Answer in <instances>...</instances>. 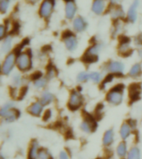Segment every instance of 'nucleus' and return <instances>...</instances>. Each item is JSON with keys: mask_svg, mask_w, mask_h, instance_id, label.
Returning <instances> with one entry per match:
<instances>
[{"mask_svg": "<svg viewBox=\"0 0 142 159\" xmlns=\"http://www.w3.org/2000/svg\"><path fill=\"white\" fill-rule=\"evenodd\" d=\"M124 70V64L121 61H111L107 65V71L113 74H122Z\"/></svg>", "mask_w": 142, "mask_h": 159, "instance_id": "8", "label": "nucleus"}, {"mask_svg": "<svg viewBox=\"0 0 142 159\" xmlns=\"http://www.w3.org/2000/svg\"><path fill=\"white\" fill-rule=\"evenodd\" d=\"M127 152V145L125 142H121L120 143V144L118 145L116 148V152L117 155L120 157H123L126 155Z\"/></svg>", "mask_w": 142, "mask_h": 159, "instance_id": "21", "label": "nucleus"}, {"mask_svg": "<svg viewBox=\"0 0 142 159\" xmlns=\"http://www.w3.org/2000/svg\"><path fill=\"white\" fill-rule=\"evenodd\" d=\"M83 103V98L81 93L78 91H73L70 95L69 101H68V106L71 109L76 110L79 109L82 106Z\"/></svg>", "mask_w": 142, "mask_h": 159, "instance_id": "6", "label": "nucleus"}, {"mask_svg": "<svg viewBox=\"0 0 142 159\" xmlns=\"http://www.w3.org/2000/svg\"><path fill=\"white\" fill-rule=\"evenodd\" d=\"M54 75H55L54 70L53 69L50 70L49 71H48V73H47V76L49 77V78H52V77H54Z\"/></svg>", "mask_w": 142, "mask_h": 159, "instance_id": "37", "label": "nucleus"}, {"mask_svg": "<svg viewBox=\"0 0 142 159\" xmlns=\"http://www.w3.org/2000/svg\"><path fill=\"white\" fill-rule=\"evenodd\" d=\"M38 143L37 142H33L32 143V146L30 148L29 153H28V159H37L38 158Z\"/></svg>", "mask_w": 142, "mask_h": 159, "instance_id": "18", "label": "nucleus"}, {"mask_svg": "<svg viewBox=\"0 0 142 159\" xmlns=\"http://www.w3.org/2000/svg\"><path fill=\"white\" fill-rule=\"evenodd\" d=\"M90 78L93 80L96 83H99L101 80H102V75L99 72L94 71L92 72L91 74H90Z\"/></svg>", "mask_w": 142, "mask_h": 159, "instance_id": "33", "label": "nucleus"}, {"mask_svg": "<svg viewBox=\"0 0 142 159\" xmlns=\"http://www.w3.org/2000/svg\"><path fill=\"white\" fill-rule=\"evenodd\" d=\"M60 159H69V157L67 155V153L66 152H62L61 153H60L59 156Z\"/></svg>", "mask_w": 142, "mask_h": 159, "instance_id": "35", "label": "nucleus"}, {"mask_svg": "<svg viewBox=\"0 0 142 159\" xmlns=\"http://www.w3.org/2000/svg\"><path fill=\"white\" fill-rule=\"evenodd\" d=\"M130 97L133 100H135V99H138L140 98V91L139 87H135V85H133V87L130 88Z\"/></svg>", "mask_w": 142, "mask_h": 159, "instance_id": "25", "label": "nucleus"}, {"mask_svg": "<svg viewBox=\"0 0 142 159\" xmlns=\"http://www.w3.org/2000/svg\"><path fill=\"white\" fill-rule=\"evenodd\" d=\"M54 0H44L40 6V16L44 18L49 17L54 8Z\"/></svg>", "mask_w": 142, "mask_h": 159, "instance_id": "4", "label": "nucleus"}, {"mask_svg": "<svg viewBox=\"0 0 142 159\" xmlns=\"http://www.w3.org/2000/svg\"><path fill=\"white\" fill-rule=\"evenodd\" d=\"M101 47L100 45H94L87 50V52H86V54L84 55V61L85 62L87 63H93L96 62L98 59V53L100 52Z\"/></svg>", "mask_w": 142, "mask_h": 159, "instance_id": "5", "label": "nucleus"}, {"mask_svg": "<svg viewBox=\"0 0 142 159\" xmlns=\"http://www.w3.org/2000/svg\"><path fill=\"white\" fill-rule=\"evenodd\" d=\"M46 84H47V79L44 78V77H40V78L34 80V85L37 89L43 88Z\"/></svg>", "mask_w": 142, "mask_h": 159, "instance_id": "27", "label": "nucleus"}, {"mask_svg": "<svg viewBox=\"0 0 142 159\" xmlns=\"http://www.w3.org/2000/svg\"><path fill=\"white\" fill-rule=\"evenodd\" d=\"M139 56L140 57H142V49L139 50Z\"/></svg>", "mask_w": 142, "mask_h": 159, "instance_id": "39", "label": "nucleus"}, {"mask_svg": "<svg viewBox=\"0 0 142 159\" xmlns=\"http://www.w3.org/2000/svg\"><path fill=\"white\" fill-rule=\"evenodd\" d=\"M130 132H131V127H130L129 123H124L122 124L121 128V131H120V134H121V139L125 140L130 135Z\"/></svg>", "mask_w": 142, "mask_h": 159, "instance_id": "16", "label": "nucleus"}, {"mask_svg": "<svg viewBox=\"0 0 142 159\" xmlns=\"http://www.w3.org/2000/svg\"><path fill=\"white\" fill-rule=\"evenodd\" d=\"M7 32V27L5 25L2 24L0 26V38L3 39V37H5V34Z\"/></svg>", "mask_w": 142, "mask_h": 159, "instance_id": "34", "label": "nucleus"}, {"mask_svg": "<svg viewBox=\"0 0 142 159\" xmlns=\"http://www.w3.org/2000/svg\"><path fill=\"white\" fill-rule=\"evenodd\" d=\"M22 82V78L20 75V74H14L12 77V83L14 86L17 87L21 85Z\"/></svg>", "mask_w": 142, "mask_h": 159, "instance_id": "28", "label": "nucleus"}, {"mask_svg": "<svg viewBox=\"0 0 142 159\" xmlns=\"http://www.w3.org/2000/svg\"><path fill=\"white\" fill-rule=\"evenodd\" d=\"M38 158L39 159H50L51 156H50L49 152H47V150L44 148L39 149L38 151Z\"/></svg>", "mask_w": 142, "mask_h": 159, "instance_id": "31", "label": "nucleus"}, {"mask_svg": "<svg viewBox=\"0 0 142 159\" xmlns=\"http://www.w3.org/2000/svg\"><path fill=\"white\" fill-rule=\"evenodd\" d=\"M106 8V0H94L92 5V12L97 15L103 13Z\"/></svg>", "mask_w": 142, "mask_h": 159, "instance_id": "10", "label": "nucleus"}, {"mask_svg": "<svg viewBox=\"0 0 142 159\" xmlns=\"http://www.w3.org/2000/svg\"><path fill=\"white\" fill-rule=\"evenodd\" d=\"M12 37H5V39L3 40V42L1 46V50L3 53H8L10 52V50L12 49Z\"/></svg>", "mask_w": 142, "mask_h": 159, "instance_id": "17", "label": "nucleus"}, {"mask_svg": "<svg viewBox=\"0 0 142 159\" xmlns=\"http://www.w3.org/2000/svg\"><path fill=\"white\" fill-rule=\"evenodd\" d=\"M130 49V42L127 39L124 40V41H121V45L119 47V51L122 54H125V53H128V52Z\"/></svg>", "mask_w": 142, "mask_h": 159, "instance_id": "22", "label": "nucleus"}, {"mask_svg": "<svg viewBox=\"0 0 142 159\" xmlns=\"http://www.w3.org/2000/svg\"><path fill=\"white\" fill-rule=\"evenodd\" d=\"M123 90H124V86L122 84H119L114 87L107 94V101L113 105H118L121 104L123 100Z\"/></svg>", "mask_w": 142, "mask_h": 159, "instance_id": "1", "label": "nucleus"}, {"mask_svg": "<svg viewBox=\"0 0 142 159\" xmlns=\"http://www.w3.org/2000/svg\"><path fill=\"white\" fill-rule=\"evenodd\" d=\"M16 60L17 57L15 53L12 52L7 55V57H5L4 61L2 62V73L3 75H9L12 72L15 64H16Z\"/></svg>", "mask_w": 142, "mask_h": 159, "instance_id": "3", "label": "nucleus"}, {"mask_svg": "<svg viewBox=\"0 0 142 159\" xmlns=\"http://www.w3.org/2000/svg\"><path fill=\"white\" fill-rule=\"evenodd\" d=\"M89 79H91V78H90V74H88V73H87V72L82 71L77 75V81L84 82L88 80Z\"/></svg>", "mask_w": 142, "mask_h": 159, "instance_id": "30", "label": "nucleus"}, {"mask_svg": "<svg viewBox=\"0 0 142 159\" xmlns=\"http://www.w3.org/2000/svg\"><path fill=\"white\" fill-rule=\"evenodd\" d=\"M72 27H73L75 31H77L78 32H82L87 29V22L82 17H77L73 21Z\"/></svg>", "mask_w": 142, "mask_h": 159, "instance_id": "11", "label": "nucleus"}, {"mask_svg": "<svg viewBox=\"0 0 142 159\" xmlns=\"http://www.w3.org/2000/svg\"><path fill=\"white\" fill-rule=\"evenodd\" d=\"M114 139V132L112 129H109L107 130L104 134L103 137V144L105 146H110L112 143Z\"/></svg>", "mask_w": 142, "mask_h": 159, "instance_id": "20", "label": "nucleus"}, {"mask_svg": "<svg viewBox=\"0 0 142 159\" xmlns=\"http://www.w3.org/2000/svg\"><path fill=\"white\" fill-rule=\"evenodd\" d=\"M53 94L52 93H50L48 91H44L41 95V99H40V102L42 103L43 105H47V104H51L53 101Z\"/></svg>", "mask_w": 142, "mask_h": 159, "instance_id": "19", "label": "nucleus"}, {"mask_svg": "<svg viewBox=\"0 0 142 159\" xmlns=\"http://www.w3.org/2000/svg\"><path fill=\"white\" fill-rule=\"evenodd\" d=\"M96 126H97V124H96V123L92 119H87L86 120L82 122V124H81V129L85 133L89 134V133L94 130V128Z\"/></svg>", "mask_w": 142, "mask_h": 159, "instance_id": "14", "label": "nucleus"}, {"mask_svg": "<svg viewBox=\"0 0 142 159\" xmlns=\"http://www.w3.org/2000/svg\"><path fill=\"white\" fill-rule=\"evenodd\" d=\"M9 7V0H0V11L2 13L7 12Z\"/></svg>", "mask_w": 142, "mask_h": 159, "instance_id": "29", "label": "nucleus"}, {"mask_svg": "<svg viewBox=\"0 0 142 159\" xmlns=\"http://www.w3.org/2000/svg\"><path fill=\"white\" fill-rule=\"evenodd\" d=\"M51 114H52L51 111H50V110H47V111L45 113V115H44L45 120H48V119L51 118Z\"/></svg>", "mask_w": 142, "mask_h": 159, "instance_id": "36", "label": "nucleus"}, {"mask_svg": "<svg viewBox=\"0 0 142 159\" xmlns=\"http://www.w3.org/2000/svg\"><path fill=\"white\" fill-rule=\"evenodd\" d=\"M111 17L114 19H117V18H121V17H124V12L121 7H116L112 10L111 12Z\"/></svg>", "mask_w": 142, "mask_h": 159, "instance_id": "26", "label": "nucleus"}, {"mask_svg": "<svg viewBox=\"0 0 142 159\" xmlns=\"http://www.w3.org/2000/svg\"><path fill=\"white\" fill-rule=\"evenodd\" d=\"M120 2V0H111V2L113 3V4H116L118 2Z\"/></svg>", "mask_w": 142, "mask_h": 159, "instance_id": "38", "label": "nucleus"}, {"mask_svg": "<svg viewBox=\"0 0 142 159\" xmlns=\"http://www.w3.org/2000/svg\"><path fill=\"white\" fill-rule=\"evenodd\" d=\"M65 1H66V2H72V1H73V0H65Z\"/></svg>", "mask_w": 142, "mask_h": 159, "instance_id": "40", "label": "nucleus"}, {"mask_svg": "<svg viewBox=\"0 0 142 159\" xmlns=\"http://www.w3.org/2000/svg\"><path fill=\"white\" fill-rule=\"evenodd\" d=\"M16 65L17 68L22 71H27L32 67V59L27 52L19 53L16 60Z\"/></svg>", "mask_w": 142, "mask_h": 159, "instance_id": "2", "label": "nucleus"}, {"mask_svg": "<svg viewBox=\"0 0 142 159\" xmlns=\"http://www.w3.org/2000/svg\"><path fill=\"white\" fill-rule=\"evenodd\" d=\"M77 12V6L73 1L67 2L65 6V15L67 19H72L75 17Z\"/></svg>", "mask_w": 142, "mask_h": 159, "instance_id": "12", "label": "nucleus"}, {"mask_svg": "<svg viewBox=\"0 0 142 159\" xmlns=\"http://www.w3.org/2000/svg\"><path fill=\"white\" fill-rule=\"evenodd\" d=\"M139 6V1L135 0L131 6L130 7L127 12V18L130 22H135L137 19V7Z\"/></svg>", "mask_w": 142, "mask_h": 159, "instance_id": "9", "label": "nucleus"}, {"mask_svg": "<svg viewBox=\"0 0 142 159\" xmlns=\"http://www.w3.org/2000/svg\"><path fill=\"white\" fill-rule=\"evenodd\" d=\"M140 71H141V66L136 63L134 66H132V67L130 70L129 75L131 77H137L140 74Z\"/></svg>", "mask_w": 142, "mask_h": 159, "instance_id": "24", "label": "nucleus"}, {"mask_svg": "<svg viewBox=\"0 0 142 159\" xmlns=\"http://www.w3.org/2000/svg\"><path fill=\"white\" fill-rule=\"evenodd\" d=\"M12 108H13V103H12V102H7V103H6V104L2 107L1 110H0V114H1V116H2L6 112H7L9 109H12Z\"/></svg>", "mask_w": 142, "mask_h": 159, "instance_id": "32", "label": "nucleus"}, {"mask_svg": "<svg viewBox=\"0 0 142 159\" xmlns=\"http://www.w3.org/2000/svg\"><path fill=\"white\" fill-rule=\"evenodd\" d=\"M43 109V104L41 102H35L29 107V113L34 116H39Z\"/></svg>", "mask_w": 142, "mask_h": 159, "instance_id": "15", "label": "nucleus"}, {"mask_svg": "<svg viewBox=\"0 0 142 159\" xmlns=\"http://www.w3.org/2000/svg\"><path fill=\"white\" fill-rule=\"evenodd\" d=\"M64 43L67 49L70 52H73L77 49L78 42H77V37L72 33H67L64 36Z\"/></svg>", "mask_w": 142, "mask_h": 159, "instance_id": "7", "label": "nucleus"}, {"mask_svg": "<svg viewBox=\"0 0 142 159\" xmlns=\"http://www.w3.org/2000/svg\"><path fill=\"white\" fill-rule=\"evenodd\" d=\"M18 116H19V112H18V110L12 108V109H9L7 112H6L2 117L4 118L5 122H7V123H12V122L15 121L18 118Z\"/></svg>", "mask_w": 142, "mask_h": 159, "instance_id": "13", "label": "nucleus"}, {"mask_svg": "<svg viewBox=\"0 0 142 159\" xmlns=\"http://www.w3.org/2000/svg\"><path fill=\"white\" fill-rule=\"evenodd\" d=\"M140 151L136 147L132 148L128 153V159H140Z\"/></svg>", "mask_w": 142, "mask_h": 159, "instance_id": "23", "label": "nucleus"}]
</instances>
